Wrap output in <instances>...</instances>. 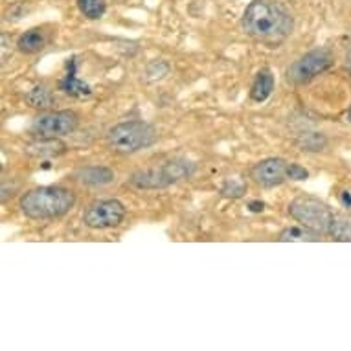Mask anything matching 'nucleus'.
<instances>
[{
	"label": "nucleus",
	"mask_w": 351,
	"mask_h": 351,
	"mask_svg": "<svg viewBox=\"0 0 351 351\" xmlns=\"http://www.w3.org/2000/svg\"><path fill=\"white\" fill-rule=\"evenodd\" d=\"M243 29L248 37L278 45L293 32V17L276 0H252L243 13Z\"/></svg>",
	"instance_id": "f257e3e1"
},
{
	"label": "nucleus",
	"mask_w": 351,
	"mask_h": 351,
	"mask_svg": "<svg viewBox=\"0 0 351 351\" xmlns=\"http://www.w3.org/2000/svg\"><path fill=\"white\" fill-rule=\"evenodd\" d=\"M74 191L63 186H40L21 197V212L35 221H50L64 217L74 208Z\"/></svg>",
	"instance_id": "f03ea898"
},
{
	"label": "nucleus",
	"mask_w": 351,
	"mask_h": 351,
	"mask_svg": "<svg viewBox=\"0 0 351 351\" xmlns=\"http://www.w3.org/2000/svg\"><path fill=\"white\" fill-rule=\"evenodd\" d=\"M158 140L155 127L147 121L131 120L121 121L110 127L107 133V145L118 155H133L142 149H147Z\"/></svg>",
	"instance_id": "7ed1b4c3"
},
{
	"label": "nucleus",
	"mask_w": 351,
	"mask_h": 351,
	"mask_svg": "<svg viewBox=\"0 0 351 351\" xmlns=\"http://www.w3.org/2000/svg\"><path fill=\"white\" fill-rule=\"evenodd\" d=\"M193 173H195L193 162L188 158H173L158 167L133 173L129 184L133 186L134 190H162L167 186L177 184L180 180L190 179L193 177Z\"/></svg>",
	"instance_id": "20e7f679"
},
{
	"label": "nucleus",
	"mask_w": 351,
	"mask_h": 351,
	"mask_svg": "<svg viewBox=\"0 0 351 351\" xmlns=\"http://www.w3.org/2000/svg\"><path fill=\"white\" fill-rule=\"evenodd\" d=\"M289 215L305 228L317 234H329L333 225L335 213L318 197L298 195L289 204Z\"/></svg>",
	"instance_id": "39448f33"
},
{
	"label": "nucleus",
	"mask_w": 351,
	"mask_h": 351,
	"mask_svg": "<svg viewBox=\"0 0 351 351\" xmlns=\"http://www.w3.org/2000/svg\"><path fill=\"white\" fill-rule=\"evenodd\" d=\"M333 64V56L328 48H318L296 59L287 69V80L294 85H304L313 77L324 74Z\"/></svg>",
	"instance_id": "423d86ee"
},
{
	"label": "nucleus",
	"mask_w": 351,
	"mask_h": 351,
	"mask_svg": "<svg viewBox=\"0 0 351 351\" xmlns=\"http://www.w3.org/2000/svg\"><path fill=\"white\" fill-rule=\"evenodd\" d=\"M80 125V116L74 110H52L43 112L32 121V133L47 138H59L64 134L74 133Z\"/></svg>",
	"instance_id": "0eeeda50"
},
{
	"label": "nucleus",
	"mask_w": 351,
	"mask_h": 351,
	"mask_svg": "<svg viewBox=\"0 0 351 351\" xmlns=\"http://www.w3.org/2000/svg\"><path fill=\"white\" fill-rule=\"evenodd\" d=\"M125 219V206L116 199L94 201L83 213V223L93 230H107L121 225Z\"/></svg>",
	"instance_id": "6e6552de"
},
{
	"label": "nucleus",
	"mask_w": 351,
	"mask_h": 351,
	"mask_svg": "<svg viewBox=\"0 0 351 351\" xmlns=\"http://www.w3.org/2000/svg\"><path fill=\"white\" fill-rule=\"evenodd\" d=\"M287 166L283 158H265L250 169V179L261 188H276L287 180Z\"/></svg>",
	"instance_id": "1a4fd4ad"
},
{
	"label": "nucleus",
	"mask_w": 351,
	"mask_h": 351,
	"mask_svg": "<svg viewBox=\"0 0 351 351\" xmlns=\"http://www.w3.org/2000/svg\"><path fill=\"white\" fill-rule=\"evenodd\" d=\"M74 179L81 184L98 188V186H109L110 182H114V171L105 166H86L80 167L74 173Z\"/></svg>",
	"instance_id": "9d476101"
},
{
	"label": "nucleus",
	"mask_w": 351,
	"mask_h": 351,
	"mask_svg": "<svg viewBox=\"0 0 351 351\" xmlns=\"http://www.w3.org/2000/svg\"><path fill=\"white\" fill-rule=\"evenodd\" d=\"M24 153L35 158H52L66 153V145L58 138H47V136H39V138L32 142V144L24 145Z\"/></svg>",
	"instance_id": "9b49d317"
},
{
	"label": "nucleus",
	"mask_w": 351,
	"mask_h": 351,
	"mask_svg": "<svg viewBox=\"0 0 351 351\" xmlns=\"http://www.w3.org/2000/svg\"><path fill=\"white\" fill-rule=\"evenodd\" d=\"M66 69H69V72L64 74V77L61 80V83H59V88H61L63 93L74 96V98H86V96H90V94H93L90 86L86 85V83H83V81L77 77V64H75V59H69Z\"/></svg>",
	"instance_id": "f8f14e48"
},
{
	"label": "nucleus",
	"mask_w": 351,
	"mask_h": 351,
	"mask_svg": "<svg viewBox=\"0 0 351 351\" xmlns=\"http://www.w3.org/2000/svg\"><path fill=\"white\" fill-rule=\"evenodd\" d=\"M272 90H274V75H272V72L269 69L259 70L252 83V88H250V98H252V101L263 104L265 99H269Z\"/></svg>",
	"instance_id": "ddd939ff"
},
{
	"label": "nucleus",
	"mask_w": 351,
	"mask_h": 351,
	"mask_svg": "<svg viewBox=\"0 0 351 351\" xmlns=\"http://www.w3.org/2000/svg\"><path fill=\"white\" fill-rule=\"evenodd\" d=\"M48 37L40 28H32L24 32L17 39V50L23 53H37L47 47Z\"/></svg>",
	"instance_id": "4468645a"
},
{
	"label": "nucleus",
	"mask_w": 351,
	"mask_h": 351,
	"mask_svg": "<svg viewBox=\"0 0 351 351\" xmlns=\"http://www.w3.org/2000/svg\"><path fill=\"white\" fill-rule=\"evenodd\" d=\"M320 239V234L309 230L305 226H289L285 230L280 232L278 236V241L282 243H309V241H318Z\"/></svg>",
	"instance_id": "2eb2a0df"
},
{
	"label": "nucleus",
	"mask_w": 351,
	"mask_h": 351,
	"mask_svg": "<svg viewBox=\"0 0 351 351\" xmlns=\"http://www.w3.org/2000/svg\"><path fill=\"white\" fill-rule=\"evenodd\" d=\"M26 101L29 104V107H35V109H47L52 105L53 96L47 86H35L26 96Z\"/></svg>",
	"instance_id": "dca6fc26"
},
{
	"label": "nucleus",
	"mask_w": 351,
	"mask_h": 351,
	"mask_svg": "<svg viewBox=\"0 0 351 351\" xmlns=\"http://www.w3.org/2000/svg\"><path fill=\"white\" fill-rule=\"evenodd\" d=\"M80 12L90 21L101 19L107 10V0H77Z\"/></svg>",
	"instance_id": "f3484780"
},
{
	"label": "nucleus",
	"mask_w": 351,
	"mask_h": 351,
	"mask_svg": "<svg viewBox=\"0 0 351 351\" xmlns=\"http://www.w3.org/2000/svg\"><path fill=\"white\" fill-rule=\"evenodd\" d=\"M335 239L339 241H350L351 239V217L350 215H335L331 232H329Z\"/></svg>",
	"instance_id": "a211bd4d"
},
{
	"label": "nucleus",
	"mask_w": 351,
	"mask_h": 351,
	"mask_svg": "<svg viewBox=\"0 0 351 351\" xmlns=\"http://www.w3.org/2000/svg\"><path fill=\"white\" fill-rule=\"evenodd\" d=\"M167 74H169V64H167L166 61H160V59L151 61V63L145 66V80L147 81H160L164 80Z\"/></svg>",
	"instance_id": "6ab92c4d"
},
{
	"label": "nucleus",
	"mask_w": 351,
	"mask_h": 351,
	"mask_svg": "<svg viewBox=\"0 0 351 351\" xmlns=\"http://www.w3.org/2000/svg\"><path fill=\"white\" fill-rule=\"evenodd\" d=\"M300 145L304 147V151H322L326 145V138L318 133L305 134V138L300 142Z\"/></svg>",
	"instance_id": "aec40b11"
},
{
	"label": "nucleus",
	"mask_w": 351,
	"mask_h": 351,
	"mask_svg": "<svg viewBox=\"0 0 351 351\" xmlns=\"http://www.w3.org/2000/svg\"><path fill=\"white\" fill-rule=\"evenodd\" d=\"M221 193H223L225 197H232V199H237V197H243V193H245V184L237 182V180H228V182L223 186Z\"/></svg>",
	"instance_id": "412c9836"
},
{
	"label": "nucleus",
	"mask_w": 351,
	"mask_h": 351,
	"mask_svg": "<svg viewBox=\"0 0 351 351\" xmlns=\"http://www.w3.org/2000/svg\"><path fill=\"white\" fill-rule=\"evenodd\" d=\"M287 179L291 180H307L309 179V171L300 164H289L287 166Z\"/></svg>",
	"instance_id": "4be33fe9"
},
{
	"label": "nucleus",
	"mask_w": 351,
	"mask_h": 351,
	"mask_svg": "<svg viewBox=\"0 0 351 351\" xmlns=\"http://www.w3.org/2000/svg\"><path fill=\"white\" fill-rule=\"evenodd\" d=\"M248 208H250V212L259 213V212H263V210H265V204H263V202H259V201H252L250 204H248Z\"/></svg>",
	"instance_id": "5701e85b"
},
{
	"label": "nucleus",
	"mask_w": 351,
	"mask_h": 351,
	"mask_svg": "<svg viewBox=\"0 0 351 351\" xmlns=\"http://www.w3.org/2000/svg\"><path fill=\"white\" fill-rule=\"evenodd\" d=\"M342 204H344L346 208H351V195L348 193V191H342Z\"/></svg>",
	"instance_id": "b1692460"
},
{
	"label": "nucleus",
	"mask_w": 351,
	"mask_h": 351,
	"mask_svg": "<svg viewBox=\"0 0 351 351\" xmlns=\"http://www.w3.org/2000/svg\"><path fill=\"white\" fill-rule=\"evenodd\" d=\"M348 69H350V72H351V50H350V53H348Z\"/></svg>",
	"instance_id": "393cba45"
},
{
	"label": "nucleus",
	"mask_w": 351,
	"mask_h": 351,
	"mask_svg": "<svg viewBox=\"0 0 351 351\" xmlns=\"http://www.w3.org/2000/svg\"><path fill=\"white\" fill-rule=\"evenodd\" d=\"M348 121H351V109H350V112H348Z\"/></svg>",
	"instance_id": "a878e982"
}]
</instances>
